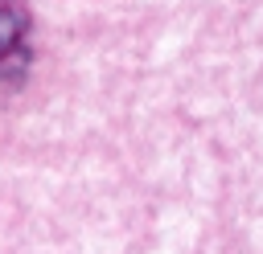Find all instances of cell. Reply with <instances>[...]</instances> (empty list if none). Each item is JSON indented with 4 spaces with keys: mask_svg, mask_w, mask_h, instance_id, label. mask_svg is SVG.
<instances>
[{
    "mask_svg": "<svg viewBox=\"0 0 263 254\" xmlns=\"http://www.w3.org/2000/svg\"><path fill=\"white\" fill-rule=\"evenodd\" d=\"M29 57V8L25 0H0V102L21 90Z\"/></svg>",
    "mask_w": 263,
    "mask_h": 254,
    "instance_id": "6da1fadb",
    "label": "cell"
}]
</instances>
